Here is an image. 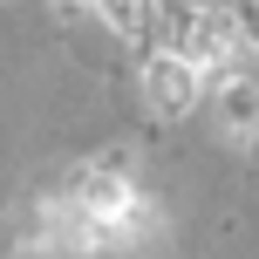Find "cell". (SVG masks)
Listing matches in <instances>:
<instances>
[{
    "mask_svg": "<svg viewBox=\"0 0 259 259\" xmlns=\"http://www.w3.org/2000/svg\"><path fill=\"white\" fill-rule=\"evenodd\" d=\"M232 48H239V21L232 14H184L178 21V34H170V62H184L198 75V68H225L232 62Z\"/></svg>",
    "mask_w": 259,
    "mask_h": 259,
    "instance_id": "1",
    "label": "cell"
},
{
    "mask_svg": "<svg viewBox=\"0 0 259 259\" xmlns=\"http://www.w3.org/2000/svg\"><path fill=\"white\" fill-rule=\"evenodd\" d=\"M143 89H150V103L164 109V116H178V109H191L198 75H191L184 62H170V55H157V62H150V75H143Z\"/></svg>",
    "mask_w": 259,
    "mask_h": 259,
    "instance_id": "2",
    "label": "cell"
},
{
    "mask_svg": "<svg viewBox=\"0 0 259 259\" xmlns=\"http://www.w3.org/2000/svg\"><path fill=\"white\" fill-rule=\"evenodd\" d=\"M103 14L116 21V34H150V21H157L150 0H103Z\"/></svg>",
    "mask_w": 259,
    "mask_h": 259,
    "instance_id": "3",
    "label": "cell"
},
{
    "mask_svg": "<svg viewBox=\"0 0 259 259\" xmlns=\"http://www.w3.org/2000/svg\"><path fill=\"white\" fill-rule=\"evenodd\" d=\"M219 109H225V123H259V89H252V82H225Z\"/></svg>",
    "mask_w": 259,
    "mask_h": 259,
    "instance_id": "4",
    "label": "cell"
}]
</instances>
